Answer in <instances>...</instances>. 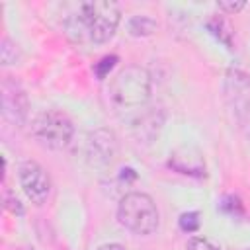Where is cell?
<instances>
[{"label":"cell","mask_w":250,"mask_h":250,"mask_svg":"<svg viewBox=\"0 0 250 250\" xmlns=\"http://www.w3.org/2000/svg\"><path fill=\"white\" fill-rule=\"evenodd\" d=\"M121 21V8L111 0H88L70 8L64 29L76 43H107Z\"/></svg>","instance_id":"1"},{"label":"cell","mask_w":250,"mask_h":250,"mask_svg":"<svg viewBox=\"0 0 250 250\" xmlns=\"http://www.w3.org/2000/svg\"><path fill=\"white\" fill-rule=\"evenodd\" d=\"M152 78L146 68L139 64H129L121 68L107 86V100L115 109H135L143 107L150 100Z\"/></svg>","instance_id":"2"},{"label":"cell","mask_w":250,"mask_h":250,"mask_svg":"<svg viewBox=\"0 0 250 250\" xmlns=\"http://www.w3.org/2000/svg\"><path fill=\"white\" fill-rule=\"evenodd\" d=\"M117 221L129 232L146 236L158 229L160 215L154 199L143 191L125 193L117 205Z\"/></svg>","instance_id":"3"},{"label":"cell","mask_w":250,"mask_h":250,"mask_svg":"<svg viewBox=\"0 0 250 250\" xmlns=\"http://www.w3.org/2000/svg\"><path fill=\"white\" fill-rule=\"evenodd\" d=\"M31 135L33 139L53 150H61L64 146H68V143L74 137V125L72 119L57 107H49L39 111L33 119H31Z\"/></svg>","instance_id":"4"},{"label":"cell","mask_w":250,"mask_h":250,"mask_svg":"<svg viewBox=\"0 0 250 250\" xmlns=\"http://www.w3.org/2000/svg\"><path fill=\"white\" fill-rule=\"evenodd\" d=\"M117 152H119V145H117V137L111 129L100 127L88 135L86 158L94 168H100V170L111 168V164L117 158Z\"/></svg>","instance_id":"5"},{"label":"cell","mask_w":250,"mask_h":250,"mask_svg":"<svg viewBox=\"0 0 250 250\" xmlns=\"http://www.w3.org/2000/svg\"><path fill=\"white\" fill-rule=\"evenodd\" d=\"M20 184L27 199L35 205H43L51 195V178L45 172L43 166H39L35 160H23L18 168Z\"/></svg>","instance_id":"6"},{"label":"cell","mask_w":250,"mask_h":250,"mask_svg":"<svg viewBox=\"0 0 250 250\" xmlns=\"http://www.w3.org/2000/svg\"><path fill=\"white\" fill-rule=\"evenodd\" d=\"M2 113L8 121L16 123L18 127H21L27 121V113H29V104L25 94L10 84L2 86Z\"/></svg>","instance_id":"7"},{"label":"cell","mask_w":250,"mask_h":250,"mask_svg":"<svg viewBox=\"0 0 250 250\" xmlns=\"http://www.w3.org/2000/svg\"><path fill=\"white\" fill-rule=\"evenodd\" d=\"M168 166L186 176H205V158L195 146H180L170 154Z\"/></svg>","instance_id":"8"},{"label":"cell","mask_w":250,"mask_h":250,"mask_svg":"<svg viewBox=\"0 0 250 250\" xmlns=\"http://www.w3.org/2000/svg\"><path fill=\"white\" fill-rule=\"evenodd\" d=\"M242 74L234 72V76L229 78V86H232L234 96V113L240 131L250 141V96H248V80H240Z\"/></svg>","instance_id":"9"},{"label":"cell","mask_w":250,"mask_h":250,"mask_svg":"<svg viewBox=\"0 0 250 250\" xmlns=\"http://www.w3.org/2000/svg\"><path fill=\"white\" fill-rule=\"evenodd\" d=\"M164 123V111L162 109H148L141 117H137L131 125V131L139 143H152Z\"/></svg>","instance_id":"10"},{"label":"cell","mask_w":250,"mask_h":250,"mask_svg":"<svg viewBox=\"0 0 250 250\" xmlns=\"http://www.w3.org/2000/svg\"><path fill=\"white\" fill-rule=\"evenodd\" d=\"M207 29L227 47V49H234V43H232V35H234V31H232V25L223 18V16H219V14H215L213 18H209V21H207Z\"/></svg>","instance_id":"11"},{"label":"cell","mask_w":250,"mask_h":250,"mask_svg":"<svg viewBox=\"0 0 250 250\" xmlns=\"http://www.w3.org/2000/svg\"><path fill=\"white\" fill-rule=\"evenodd\" d=\"M127 27H129V33L131 35H135V37H146V35H152L156 31V21L150 16L139 14V16H133L129 20Z\"/></svg>","instance_id":"12"},{"label":"cell","mask_w":250,"mask_h":250,"mask_svg":"<svg viewBox=\"0 0 250 250\" xmlns=\"http://www.w3.org/2000/svg\"><path fill=\"white\" fill-rule=\"evenodd\" d=\"M20 59H21L20 47H18L16 43H12L8 37H4L2 43H0V61H2V64H4V66H8V64H18Z\"/></svg>","instance_id":"13"},{"label":"cell","mask_w":250,"mask_h":250,"mask_svg":"<svg viewBox=\"0 0 250 250\" xmlns=\"http://www.w3.org/2000/svg\"><path fill=\"white\" fill-rule=\"evenodd\" d=\"M178 223H180V229L184 232H195L199 229V223H201L199 221V213L197 211H186V213L180 215Z\"/></svg>","instance_id":"14"},{"label":"cell","mask_w":250,"mask_h":250,"mask_svg":"<svg viewBox=\"0 0 250 250\" xmlns=\"http://www.w3.org/2000/svg\"><path fill=\"white\" fill-rule=\"evenodd\" d=\"M115 62H117V57H115V55H105L104 59H100V61L94 64L96 76H98L100 80H104V78L109 74V70L115 66Z\"/></svg>","instance_id":"15"},{"label":"cell","mask_w":250,"mask_h":250,"mask_svg":"<svg viewBox=\"0 0 250 250\" xmlns=\"http://www.w3.org/2000/svg\"><path fill=\"white\" fill-rule=\"evenodd\" d=\"M219 207H221L225 213H230V215H234V217H236V213H240V215H242L240 199H238V197H234V195H227V197L219 203Z\"/></svg>","instance_id":"16"},{"label":"cell","mask_w":250,"mask_h":250,"mask_svg":"<svg viewBox=\"0 0 250 250\" xmlns=\"http://www.w3.org/2000/svg\"><path fill=\"white\" fill-rule=\"evenodd\" d=\"M186 250H219V248L203 236H191L186 244Z\"/></svg>","instance_id":"17"},{"label":"cell","mask_w":250,"mask_h":250,"mask_svg":"<svg viewBox=\"0 0 250 250\" xmlns=\"http://www.w3.org/2000/svg\"><path fill=\"white\" fill-rule=\"evenodd\" d=\"M244 6H246V2H242V0H223V2L217 4V8H219L221 12H225V14H236V12H240Z\"/></svg>","instance_id":"18"},{"label":"cell","mask_w":250,"mask_h":250,"mask_svg":"<svg viewBox=\"0 0 250 250\" xmlns=\"http://www.w3.org/2000/svg\"><path fill=\"white\" fill-rule=\"evenodd\" d=\"M6 209L10 211V213H14V215H23V207H21V203H20V199L18 197H14V195H6Z\"/></svg>","instance_id":"19"},{"label":"cell","mask_w":250,"mask_h":250,"mask_svg":"<svg viewBox=\"0 0 250 250\" xmlns=\"http://www.w3.org/2000/svg\"><path fill=\"white\" fill-rule=\"evenodd\" d=\"M98 250H127V248L121 246V244H117V242H109V244H102Z\"/></svg>","instance_id":"20"},{"label":"cell","mask_w":250,"mask_h":250,"mask_svg":"<svg viewBox=\"0 0 250 250\" xmlns=\"http://www.w3.org/2000/svg\"><path fill=\"white\" fill-rule=\"evenodd\" d=\"M244 250H250V246H248V248H244Z\"/></svg>","instance_id":"21"},{"label":"cell","mask_w":250,"mask_h":250,"mask_svg":"<svg viewBox=\"0 0 250 250\" xmlns=\"http://www.w3.org/2000/svg\"><path fill=\"white\" fill-rule=\"evenodd\" d=\"M27 250H29V248H27ZM31 250H33V248H31Z\"/></svg>","instance_id":"22"}]
</instances>
